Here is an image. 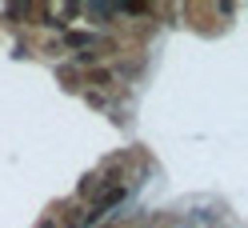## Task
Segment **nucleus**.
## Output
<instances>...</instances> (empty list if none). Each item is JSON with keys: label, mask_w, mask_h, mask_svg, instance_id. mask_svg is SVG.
I'll return each mask as SVG.
<instances>
[{"label": "nucleus", "mask_w": 248, "mask_h": 228, "mask_svg": "<svg viewBox=\"0 0 248 228\" xmlns=\"http://www.w3.org/2000/svg\"><path fill=\"white\" fill-rule=\"evenodd\" d=\"M84 84H88V88H112V84H116V72H112V68H88Z\"/></svg>", "instance_id": "1"}, {"label": "nucleus", "mask_w": 248, "mask_h": 228, "mask_svg": "<svg viewBox=\"0 0 248 228\" xmlns=\"http://www.w3.org/2000/svg\"><path fill=\"white\" fill-rule=\"evenodd\" d=\"M64 40H68V48H88V44H92V32H68Z\"/></svg>", "instance_id": "2"}, {"label": "nucleus", "mask_w": 248, "mask_h": 228, "mask_svg": "<svg viewBox=\"0 0 248 228\" xmlns=\"http://www.w3.org/2000/svg\"><path fill=\"white\" fill-rule=\"evenodd\" d=\"M116 12H124V16H144V12H152L148 4H120Z\"/></svg>", "instance_id": "3"}]
</instances>
